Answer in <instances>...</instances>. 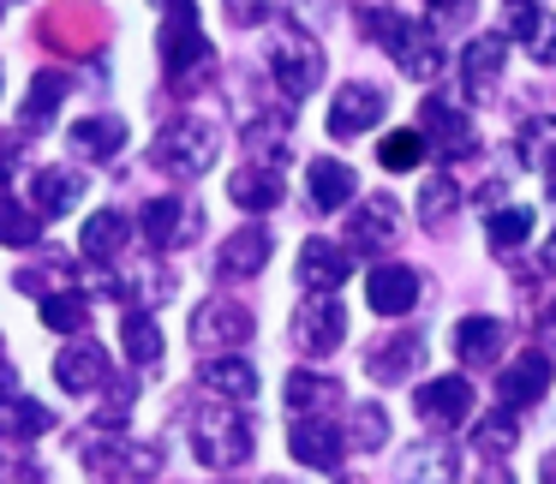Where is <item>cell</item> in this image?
Wrapping results in <instances>:
<instances>
[{"instance_id":"obj_33","label":"cell","mask_w":556,"mask_h":484,"mask_svg":"<svg viewBox=\"0 0 556 484\" xmlns=\"http://www.w3.org/2000/svg\"><path fill=\"white\" fill-rule=\"evenodd\" d=\"M455 204H460L455 174H431V180L419 186V221H425V228H443L448 209H455Z\"/></svg>"},{"instance_id":"obj_12","label":"cell","mask_w":556,"mask_h":484,"mask_svg":"<svg viewBox=\"0 0 556 484\" xmlns=\"http://www.w3.org/2000/svg\"><path fill=\"white\" fill-rule=\"evenodd\" d=\"M503 25H508V37H515L532 61H544V66L556 61V18L544 13L539 0H503Z\"/></svg>"},{"instance_id":"obj_44","label":"cell","mask_w":556,"mask_h":484,"mask_svg":"<svg viewBox=\"0 0 556 484\" xmlns=\"http://www.w3.org/2000/svg\"><path fill=\"white\" fill-rule=\"evenodd\" d=\"M479 484H515V479H508V467H496V460H491V467L479 472Z\"/></svg>"},{"instance_id":"obj_18","label":"cell","mask_w":556,"mask_h":484,"mask_svg":"<svg viewBox=\"0 0 556 484\" xmlns=\"http://www.w3.org/2000/svg\"><path fill=\"white\" fill-rule=\"evenodd\" d=\"M353 192H359V180H353L348 162L336 156H312V168H305V198H312V209H348Z\"/></svg>"},{"instance_id":"obj_17","label":"cell","mask_w":556,"mask_h":484,"mask_svg":"<svg viewBox=\"0 0 556 484\" xmlns=\"http://www.w3.org/2000/svg\"><path fill=\"white\" fill-rule=\"evenodd\" d=\"M401 228V204L395 198H365L359 209L348 216V245L353 252H383Z\"/></svg>"},{"instance_id":"obj_7","label":"cell","mask_w":556,"mask_h":484,"mask_svg":"<svg viewBox=\"0 0 556 484\" xmlns=\"http://www.w3.org/2000/svg\"><path fill=\"white\" fill-rule=\"evenodd\" d=\"M252 341V311L233 300H204L192 311V347L204 353H228V347H245Z\"/></svg>"},{"instance_id":"obj_29","label":"cell","mask_w":556,"mask_h":484,"mask_svg":"<svg viewBox=\"0 0 556 484\" xmlns=\"http://www.w3.org/2000/svg\"><path fill=\"white\" fill-rule=\"evenodd\" d=\"M336 395H341L336 377H317V371H293L288 377V407L300 412V419H305V412H324Z\"/></svg>"},{"instance_id":"obj_13","label":"cell","mask_w":556,"mask_h":484,"mask_svg":"<svg viewBox=\"0 0 556 484\" xmlns=\"http://www.w3.org/2000/svg\"><path fill=\"white\" fill-rule=\"evenodd\" d=\"M288 443H293V460H300V467H317V472H336L341 455H348L341 431L324 419V412H312V419H293Z\"/></svg>"},{"instance_id":"obj_9","label":"cell","mask_w":556,"mask_h":484,"mask_svg":"<svg viewBox=\"0 0 556 484\" xmlns=\"http://www.w3.org/2000/svg\"><path fill=\"white\" fill-rule=\"evenodd\" d=\"M413 412H419L431 431H455V424H467L472 419V383L467 377H431V383L413 395Z\"/></svg>"},{"instance_id":"obj_11","label":"cell","mask_w":556,"mask_h":484,"mask_svg":"<svg viewBox=\"0 0 556 484\" xmlns=\"http://www.w3.org/2000/svg\"><path fill=\"white\" fill-rule=\"evenodd\" d=\"M419 132H425V144H437L443 156H472V150H479V138H472V120L455 109V102H443V97H425Z\"/></svg>"},{"instance_id":"obj_32","label":"cell","mask_w":556,"mask_h":484,"mask_svg":"<svg viewBox=\"0 0 556 484\" xmlns=\"http://www.w3.org/2000/svg\"><path fill=\"white\" fill-rule=\"evenodd\" d=\"M49 424H54V412L37 407V400H25V395L0 400V431H7V436H42Z\"/></svg>"},{"instance_id":"obj_36","label":"cell","mask_w":556,"mask_h":484,"mask_svg":"<svg viewBox=\"0 0 556 484\" xmlns=\"http://www.w3.org/2000/svg\"><path fill=\"white\" fill-rule=\"evenodd\" d=\"M61 97H66V73H37V85L25 97V126H49Z\"/></svg>"},{"instance_id":"obj_5","label":"cell","mask_w":556,"mask_h":484,"mask_svg":"<svg viewBox=\"0 0 556 484\" xmlns=\"http://www.w3.org/2000/svg\"><path fill=\"white\" fill-rule=\"evenodd\" d=\"M341 335H348V311H341V300H329V293L300 300V311H293V347L312 353V359H329V353L341 347Z\"/></svg>"},{"instance_id":"obj_42","label":"cell","mask_w":556,"mask_h":484,"mask_svg":"<svg viewBox=\"0 0 556 484\" xmlns=\"http://www.w3.org/2000/svg\"><path fill=\"white\" fill-rule=\"evenodd\" d=\"M431 13H443V18H467L472 13V0H425Z\"/></svg>"},{"instance_id":"obj_38","label":"cell","mask_w":556,"mask_h":484,"mask_svg":"<svg viewBox=\"0 0 556 484\" xmlns=\"http://www.w3.org/2000/svg\"><path fill=\"white\" fill-rule=\"evenodd\" d=\"M85 317H90L85 293H49V300H42V323L61 329V335H78V329H85Z\"/></svg>"},{"instance_id":"obj_27","label":"cell","mask_w":556,"mask_h":484,"mask_svg":"<svg viewBox=\"0 0 556 484\" xmlns=\"http://www.w3.org/2000/svg\"><path fill=\"white\" fill-rule=\"evenodd\" d=\"M484 240H491L496 257H503V252H520V245L532 240V209H527V204L491 209V216H484Z\"/></svg>"},{"instance_id":"obj_28","label":"cell","mask_w":556,"mask_h":484,"mask_svg":"<svg viewBox=\"0 0 556 484\" xmlns=\"http://www.w3.org/2000/svg\"><path fill=\"white\" fill-rule=\"evenodd\" d=\"M126 233H132V228H126L121 209H97V216L85 221V252H90V264H109V257L126 245Z\"/></svg>"},{"instance_id":"obj_19","label":"cell","mask_w":556,"mask_h":484,"mask_svg":"<svg viewBox=\"0 0 556 484\" xmlns=\"http://www.w3.org/2000/svg\"><path fill=\"white\" fill-rule=\"evenodd\" d=\"M348 269H353V257L341 252V245H329V240L300 245V288L305 293H336L341 281H348Z\"/></svg>"},{"instance_id":"obj_24","label":"cell","mask_w":556,"mask_h":484,"mask_svg":"<svg viewBox=\"0 0 556 484\" xmlns=\"http://www.w3.org/2000/svg\"><path fill=\"white\" fill-rule=\"evenodd\" d=\"M503 323H496V317H460L455 323V353L467 365H496L503 359Z\"/></svg>"},{"instance_id":"obj_2","label":"cell","mask_w":556,"mask_h":484,"mask_svg":"<svg viewBox=\"0 0 556 484\" xmlns=\"http://www.w3.org/2000/svg\"><path fill=\"white\" fill-rule=\"evenodd\" d=\"M192 455L204 460V467L228 472V467H245L252 460V424L240 419V407H204L192 424Z\"/></svg>"},{"instance_id":"obj_20","label":"cell","mask_w":556,"mask_h":484,"mask_svg":"<svg viewBox=\"0 0 556 484\" xmlns=\"http://www.w3.org/2000/svg\"><path fill=\"white\" fill-rule=\"evenodd\" d=\"M264 264H269V228H240V233H228L222 252H216V276L222 281H245Z\"/></svg>"},{"instance_id":"obj_35","label":"cell","mask_w":556,"mask_h":484,"mask_svg":"<svg viewBox=\"0 0 556 484\" xmlns=\"http://www.w3.org/2000/svg\"><path fill=\"white\" fill-rule=\"evenodd\" d=\"M425 150H431V144H425V132H419V126H407V132H389L383 138L377 162H383L389 174H407V168H419V162H425Z\"/></svg>"},{"instance_id":"obj_30","label":"cell","mask_w":556,"mask_h":484,"mask_svg":"<svg viewBox=\"0 0 556 484\" xmlns=\"http://www.w3.org/2000/svg\"><path fill=\"white\" fill-rule=\"evenodd\" d=\"M121 341H126V359H132V365H156L162 359V329L150 323L144 311H126L121 317Z\"/></svg>"},{"instance_id":"obj_40","label":"cell","mask_w":556,"mask_h":484,"mask_svg":"<svg viewBox=\"0 0 556 484\" xmlns=\"http://www.w3.org/2000/svg\"><path fill=\"white\" fill-rule=\"evenodd\" d=\"M37 216H30V209H18V204H7V198H0V245H18V252H25V245H37Z\"/></svg>"},{"instance_id":"obj_21","label":"cell","mask_w":556,"mask_h":484,"mask_svg":"<svg viewBox=\"0 0 556 484\" xmlns=\"http://www.w3.org/2000/svg\"><path fill=\"white\" fill-rule=\"evenodd\" d=\"M401 484H460L455 443H413L401 455Z\"/></svg>"},{"instance_id":"obj_3","label":"cell","mask_w":556,"mask_h":484,"mask_svg":"<svg viewBox=\"0 0 556 484\" xmlns=\"http://www.w3.org/2000/svg\"><path fill=\"white\" fill-rule=\"evenodd\" d=\"M150 162H156L162 174H174V180H198V174H210V162H216V126L174 120L168 132L150 144Z\"/></svg>"},{"instance_id":"obj_43","label":"cell","mask_w":556,"mask_h":484,"mask_svg":"<svg viewBox=\"0 0 556 484\" xmlns=\"http://www.w3.org/2000/svg\"><path fill=\"white\" fill-rule=\"evenodd\" d=\"M13 138H0V186H7V180H13Z\"/></svg>"},{"instance_id":"obj_31","label":"cell","mask_w":556,"mask_h":484,"mask_svg":"<svg viewBox=\"0 0 556 484\" xmlns=\"http://www.w3.org/2000/svg\"><path fill=\"white\" fill-rule=\"evenodd\" d=\"M85 198V180L78 174H66V168H49V174H37V204L49 209V216H66V209Z\"/></svg>"},{"instance_id":"obj_1","label":"cell","mask_w":556,"mask_h":484,"mask_svg":"<svg viewBox=\"0 0 556 484\" xmlns=\"http://www.w3.org/2000/svg\"><path fill=\"white\" fill-rule=\"evenodd\" d=\"M365 30H371V37L383 42L389 54H395V66H401V73H407V78H419V85H431V78L443 73V61H448L431 25H413V18H401V13L371 18Z\"/></svg>"},{"instance_id":"obj_39","label":"cell","mask_w":556,"mask_h":484,"mask_svg":"<svg viewBox=\"0 0 556 484\" xmlns=\"http://www.w3.org/2000/svg\"><path fill=\"white\" fill-rule=\"evenodd\" d=\"M353 443H359L365 455L389 443V412L377 407V400H359V407H353Z\"/></svg>"},{"instance_id":"obj_47","label":"cell","mask_w":556,"mask_h":484,"mask_svg":"<svg viewBox=\"0 0 556 484\" xmlns=\"http://www.w3.org/2000/svg\"><path fill=\"white\" fill-rule=\"evenodd\" d=\"M0 347H7V341H0Z\"/></svg>"},{"instance_id":"obj_37","label":"cell","mask_w":556,"mask_h":484,"mask_svg":"<svg viewBox=\"0 0 556 484\" xmlns=\"http://www.w3.org/2000/svg\"><path fill=\"white\" fill-rule=\"evenodd\" d=\"M472 443H479L491 460H496V455H508V448L520 443V424H515V412H508V407H496L491 419H479V431H472Z\"/></svg>"},{"instance_id":"obj_22","label":"cell","mask_w":556,"mask_h":484,"mask_svg":"<svg viewBox=\"0 0 556 484\" xmlns=\"http://www.w3.org/2000/svg\"><path fill=\"white\" fill-rule=\"evenodd\" d=\"M198 383H204L216 400H228V407H240V400L257 395V371H252L245 359H228V353H222V359H204Z\"/></svg>"},{"instance_id":"obj_14","label":"cell","mask_w":556,"mask_h":484,"mask_svg":"<svg viewBox=\"0 0 556 484\" xmlns=\"http://www.w3.org/2000/svg\"><path fill=\"white\" fill-rule=\"evenodd\" d=\"M365 305H371L377 317H407L413 305H419V276H413L407 264H377L371 276H365Z\"/></svg>"},{"instance_id":"obj_15","label":"cell","mask_w":556,"mask_h":484,"mask_svg":"<svg viewBox=\"0 0 556 484\" xmlns=\"http://www.w3.org/2000/svg\"><path fill=\"white\" fill-rule=\"evenodd\" d=\"M419 359H425V335L401 329V335L371 341V353H365V371H371V383H407V377L419 371Z\"/></svg>"},{"instance_id":"obj_8","label":"cell","mask_w":556,"mask_h":484,"mask_svg":"<svg viewBox=\"0 0 556 484\" xmlns=\"http://www.w3.org/2000/svg\"><path fill=\"white\" fill-rule=\"evenodd\" d=\"M503 61H508V37L503 30H484L460 49V90L467 102H491L496 85H503Z\"/></svg>"},{"instance_id":"obj_16","label":"cell","mask_w":556,"mask_h":484,"mask_svg":"<svg viewBox=\"0 0 556 484\" xmlns=\"http://www.w3.org/2000/svg\"><path fill=\"white\" fill-rule=\"evenodd\" d=\"M138 228H144L150 252H174V245H186L198 233V209L180 204V198H156V204H144Z\"/></svg>"},{"instance_id":"obj_6","label":"cell","mask_w":556,"mask_h":484,"mask_svg":"<svg viewBox=\"0 0 556 484\" xmlns=\"http://www.w3.org/2000/svg\"><path fill=\"white\" fill-rule=\"evenodd\" d=\"M551 383H556L551 353L527 347V353H515V359L503 365V377H496V407L520 412V407H532V400H544V395H551Z\"/></svg>"},{"instance_id":"obj_34","label":"cell","mask_w":556,"mask_h":484,"mask_svg":"<svg viewBox=\"0 0 556 484\" xmlns=\"http://www.w3.org/2000/svg\"><path fill=\"white\" fill-rule=\"evenodd\" d=\"M520 156H527L532 168L556 174V120H551V114H539V120L520 126Z\"/></svg>"},{"instance_id":"obj_10","label":"cell","mask_w":556,"mask_h":484,"mask_svg":"<svg viewBox=\"0 0 556 484\" xmlns=\"http://www.w3.org/2000/svg\"><path fill=\"white\" fill-rule=\"evenodd\" d=\"M389 97L377 85H365V78H353V85L336 90V109H329V138H359L371 132L377 120H383Z\"/></svg>"},{"instance_id":"obj_26","label":"cell","mask_w":556,"mask_h":484,"mask_svg":"<svg viewBox=\"0 0 556 484\" xmlns=\"http://www.w3.org/2000/svg\"><path fill=\"white\" fill-rule=\"evenodd\" d=\"M121 144H126V120L121 114H90V120H78L73 126V150L78 156H121Z\"/></svg>"},{"instance_id":"obj_4","label":"cell","mask_w":556,"mask_h":484,"mask_svg":"<svg viewBox=\"0 0 556 484\" xmlns=\"http://www.w3.org/2000/svg\"><path fill=\"white\" fill-rule=\"evenodd\" d=\"M269 78L281 85L288 102H305L317 85H324V49H317L305 30H281L276 49H269Z\"/></svg>"},{"instance_id":"obj_23","label":"cell","mask_w":556,"mask_h":484,"mask_svg":"<svg viewBox=\"0 0 556 484\" xmlns=\"http://www.w3.org/2000/svg\"><path fill=\"white\" fill-rule=\"evenodd\" d=\"M102 377H109V359H102V347H90V341H78V347H66L61 359H54V383H61L66 395H85Z\"/></svg>"},{"instance_id":"obj_25","label":"cell","mask_w":556,"mask_h":484,"mask_svg":"<svg viewBox=\"0 0 556 484\" xmlns=\"http://www.w3.org/2000/svg\"><path fill=\"white\" fill-rule=\"evenodd\" d=\"M228 198L240 209H276L281 204V174L276 168H264V162H252V168H240L228 180Z\"/></svg>"},{"instance_id":"obj_45","label":"cell","mask_w":556,"mask_h":484,"mask_svg":"<svg viewBox=\"0 0 556 484\" xmlns=\"http://www.w3.org/2000/svg\"><path fill=\"white\" fill-rule=\"evenodd\" d=\"M544 264H551V269H556V233H551V245H544Z\"/></svg>"},{"instance_id":"obj_41","label":"cell","mask_w":556,"mask_h":484,"mask_svg":"<svg viewBox=\"0 0 556 484\" xmlns=\"http://www.w3.org/2000/svg\"><path fill=\"white\" fill-rule=\"evenodd\" d=\"M264 13H269V0H228V18H233V25H257Z\"/></svg>"},{"instance_id":"obj_46","label":"cell","mask_w":556,"mask_h":484,"mask_svg":"<svg viewBox=\"0 0 556 484\" xmlns=\"http://www.w3.org/2000/svg\"><path fill=\"white\" fill-rule=\"evenodd\" d=\"M551 204H556V192H551Z\"/></svg>"}]
</instances>
